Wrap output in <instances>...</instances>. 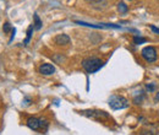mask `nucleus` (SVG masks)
<instances>
[{
    "label": "nucleus",
    "mask_w": 159,
    "mask_h": 135,
    "mask_svg": "<svg viewBox=\"0 0 159 135\" xmlns=\"http://www.w3.org/2000/svg\"><path fill=\"white\" fill-rule=\"evenodd\" d=\"M118 10H119V12H121V14H126L129 11V6L125 2L121 1V2L118 4Z\"/></svg>",
    "instance_id": "12"
},
{
    "label": "nucleus",
    "mask_w": 159,
    "mask_h": 135,
    "mask_svg": "<svg viewBox=\"0 0 159 135\" xmlns=\"http://www.w3.org/2000/svg\"><path fill=\"white\" fill-rule=\"evenodd\" d=\"M27 127L34 132L37 130H40V118H37V117H30L26 122Z\"/></svg>",
    "instance_id": "7"
},
{
    "label": "nucleus",
    "mask_w": 159,
    "mask_h": 135,
    "mask_svg": "<svg viewBox=\"0 0 159 135\" xmlns=\"http://www.w3.org/2000/svg\"><path fill=\"white\" fill-rule=\"evenodd\" d=\"M71 42V38L65 35V33H61V35H58L55 38H54V43L57 46H67L69 43Z\"/></svg>",
    "instance_id": "8"
},
{
    "label": "nucleus",
    "mask_w": 159,
    "mask_h": 135,
    "mask_svg": "<svg viewBox=\"0 0 159 135\" xmlns=\"http://www.w3.org/2000/svg\"><path fill=\"white\" fill-rule=\"evenodd\" d=\"M33 30H34V27H33V25H31L28 28H27V36H26V38L23 41V46H27L30 42H31V39H32V35H33Z\"/></svg>",
    "instance_id": "9"
},
{
    "label": "nucleus",
    "mask_w": 159,
    "mask_h": 135,
    "mask_svg": "<svg viewBox=\"0 0 159 135\" xmlns=\"http://www.w3.org/2000/svg\"><path fill=\"white\" fill-rule=\"evenodd\" d=\"M82 116L87 117V118H92L96 120H100V119H109L110 116L105 112V111H100V109H84L80 112Z\"/></svg>",
    "instance_id": "3"
},
{
    "label": "nucleus",
    "mask_w": 159,
    "mask_h": 135,
    "mask_svg": "<svg viewBox=\"0 0 159 135\" xmlns=\"http://www.w3.org/2000/svg\"><path fill=\"white\" fill-rule=\"evenodd\" d=\"M33 20H34V22H33V27H34V30H40L42 28V26H43V23H42V20L39 19V16L37 15V14H34L33 15Z\"/></svg>",
    "instance_id": "10"
},
{
    "label": "nucleus",
    "mask_w": 159,
    "mask_h": 135,
    "mask_svg": "<svg viewBox=\"0 0 159 135\" xmlns=\"http://www.w3.org/2000/svg\"><path fill=\"white\" fill-rule=\"evenodd\" d=\"M76 23L82 26H88V27H94V28H121L119 25H111V23H102V25H93V23H87L83 21H75Z\"/></svg>",
    "instance_id": "5"
},
{
    "label": "nucleus",
    "mask_w": 159,
    "mask_h": 135,
    "mask_svg": "<svg viewBox=\"0 0 159 135\" xmlns=\"http://www.w3.org/2000/svg\"><path fill=\"white\" fill-rule=\"evenodd\" d=\"M48 127H49V120L47 118H44V117L40 118V130L42 132H47Z\"/></svg>",
    "instance_id": "11"
},
{
    "label": "nucleus",
    "mask_w": 159,
    "mask_h": 135,
    "mask_svg": "<svg viewBox=\"0 0 159 135\" xmlns=\"http://www.w3.org/2000/svg\"><path fill=\"white\" fill-rule=\"evenodd\" d=\"M104 65V61L100 58L97 57H88V58L82 59L81 61V66L83 68V70L87 74H94L98 70H100Z\"/></svg>",
    "instance_id": "1"
},
{
    "label": "nucleus",
    "mask_w": 159,
    "mask_h": 135,
    "mask_svg": "<svg viewBox=\"0 0 159 135\" xmlns=\"http://www.w3.org/2000/svg\"><path fill=\"white\" fill-rule=\"evenodd\" d=\"M30 102H31V98L30 97H25V99H23V106H28L30 104Z\"/></svg>",
    "instance_id": "16"
},
{
    "label": "nucleus",
    "mask_w": 159,
    "mask_h": 135,
    "mask_svg": "<svg viewBox=\"0 0 159 135\" xmlns=\"http://www.w3.org/2000/svg\"><path fill=\"white\" fill-rule=\"evenodd\" d=\"M151 30H152L153 32H156V33H158V35H159V28H158V27H156V26L151 25Z\"/></svg>",
    "instance_id": "17"
},
{
    "label": "nucleus",
    "mask_w": 159,
    "mask_h": 135,
    "mask_svg": "<svg viewBox=\"0 0 159 135\" xmlns=\"http://www.w3.org/2000/svg\"><path fill=\"white\" fill-rule=\"evenodd\" d=\"M146 42H147V39L144 37H141V36H135L134 37V43L135 44H142V43H146Z\"/></svg>",
    "instance_id": "13"
},
{
    "label": "nucleus",
    "mask_w": 159,
    "mask_h": 135,
    "mask_svg": "<svg viewBox=\"0 0 159 135\" xmlns=\"http://www.w3.org/2000/svg\"><path fill=\"white\" fill-rule=\"evenodd\" d=\"M12 26L9 23V22H5L4 25H2V31H4V33H9L10 31H12Z\"/></svg>",
    "instance_id": "14"
},
{
    "label": "nucleus",
    "mask_w": 159,
    "mask_h": 135,
    "mask_svg": "<svg viewBox=\"0 0 159 135\" xmlns=\"http://www.w3.org/2000/svg\"><path fill=\"white\" fill-rule=\"evenodd\" d=\"M109 106L111 109L114 111H118V109H124V108H127L129 107V101L127 98H125L124 96H120V95H113L109 98Z\"/></svg>",
    "instance_id": "2"
},
{
    "label": "nucleus",
    "mask_w": 159,
    "mask_h": 135,
    "mask_svg": "<svg viewBox=\"0 0 159 135\" xmlns=\"http://www.w3.org/2000/svg\"><path fill=\"white\" fill-rule=\"evenodd\" d=\"M39 73L42 75H45V76H49V75H53L55 73V66L53 64H49V63H44L39 66Z\"/></svg>",
    "instance_id": "6"
},
{
    "label": "nucleus",
    "mask_w": 159,
    "mask_h": 135,
    "mask_svg": "<svg viewBox=\"0 0 159 135\" xmlns=\"http://www.w3.org/2000/svg\"><path fill=\"white\" fill-rule=\"evenodd\" d=\"M147 90H148L149 92H152V91H154V90H156V86H154V85H152V84H148V85H147Z\"/></svg>",
    "instance_id": "15"
},
{
    "label": "nucleus",
    "mask_w": 159,
    "mask_h": 135,
    "mask_svg": "<svg viewBox=\"0 0 159 135\" xmlns=\"http://www.w3.org/2000/svg\"><path fill=\"white\" fill-rule=\"evenodd\" d=\"M141 57L144 59L147 63H154L158 58L157 49L154 47H152V46H147L141 51Z\"/></svg>",
    "instance_id": "4"
}]
</instances>
